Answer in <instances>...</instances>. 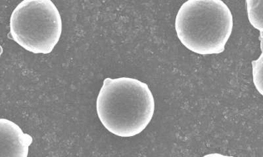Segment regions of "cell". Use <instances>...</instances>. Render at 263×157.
<instances>
[{"mask_svg":"<svg viewBox=\"0 0 263 157\" xmlns=\"http://www.w3.org/2000/svg\"><path fill=\"white\" fill-rule=\"evenodd\" d=\"M249 21L255 29L259 30L260 40L262 41V0H246Z\"/></svg>","mask_w":263,"mask_h":157,"instance_id":"obj_5","label":"cell"},{"mask_svg":"<svg viewBox=\"0 0 263 157\" xmlns=\"http://www.w3.org/2000/svg\"><path fill=\"white\" fill-rule=\"evenodd\" d=\"M2 51H3V50H2V47L0 46V58H1V55H2Z\"/></svg>","mask_w":263,"mask_h":157,"instance_id":"obj_7","label":"cell"},{"mask_svg":"<svg viewBox=\"0 0 263 157\" xmlns=\"http://www.w3.org/2000/svg\"><path fill=\"white\" fill-rule=\"evenodd\" d=\"M32 138L13 121L0 119V156L27 157Z\"/></svg>","mask_w":263,"mask_h":157,"instance_id":"obj_4","label":"cell"},{"mask_svg":"<svg viewBox=\"0 0 263 157\" xmlns=\"http://www.w3.org/2000/svg\"><path fill=\"white\" fill-rule=\"evenodd\" d=\"M62 32V17L51 0H23L11 14V38L32 53L52 52Z\"/></svg>","mask_w":263,"mask_h":157,"instance_id":"obj_3","label":"cell"},{"mask_svg":"<svg viewBox=\"0 0 263 157\" xmlns=\"http://www.w3.org/2000/svg\"><path fill=\"white\" fill-rule=\"evenodd\" d=\"M155 100L149 86L130 77L106 78L96 102L99 119L109 132L122 138L139 134L151 122Z\"/></svg>","mask_w":263,"mask_h":157,"instance_id":"obj_1","label":"cell"},{"mask_svg":"<svg viewBox=\"0 0 263 157\" xmlns=\"http://www.w3.org/2000/svg\"><path fill=\"white\" fill-rule=\"evenodd\" d=\"M253 83L256 88L262 95V53L257 60L252 62Z\"/></svg>","mask_w":263,"mask_h":157,"instance_id":"obj_6","label":"cell"},{"mask_svg":"<svg viewBox=\"0 0 263 157\" xmlns=\"http://www.w3.org/2000/svg\"><path fill=\"white\" fill-rule=\"evenodd\" d=\"M233 25L231 11L222 0H187L175 20L181 43L201 55L224 52Z\"/></svg>","mask_w":263,"mask_h":157,"instance_id":"obj_2","label":"cell"}]
</instances>
